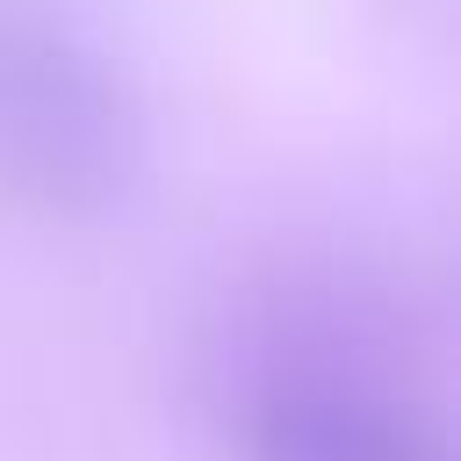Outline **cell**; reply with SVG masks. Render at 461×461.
<instances>
[{
	"instance_id": "obj_2",
	"label": "cell",
	"mask_w": 461,
	"mask_h": 461,
	"mask_svg": "<svg viewBox=\"0 0 461 461\" xmlns=\"http://www.w3.org/2000/svg\"><path fill=\"white\" fill-rule=\"evenodd\" d=\"M230 396L252 461H454L447 418L389 360H288Z\"/></svg>"
},
{
	"instance_id": "obj_1",
	"label": "cell",
	"mask_w": 461,
	"mask_h": 461,
	"mask_svg": "<svg viewBox=\"0 0 461 461\" xmlns=\"http://www.w3.org/2000/svg\"><path fill=\"white\" fill-rule=\"evenodd\" d=\"M151 166L130 72L43 14H0V194L29 216H108Z\"/></svg>"
}]
</instances>
